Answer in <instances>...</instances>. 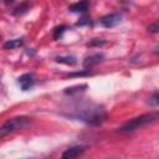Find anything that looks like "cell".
Wrapping results in <instances>:
<instances>
[{"label": "cell", "mask_w": 159, "mask_h": 159, "mask_svg": "<svg viewBox=\"0 0 159 159\" xmlns=\"http://www.w3.org/2000/svg\"><path fill=\"white\" fill-rule=\"evenodd\" d=\"M30 118L27 117H15V118H11L9 120H6L1 127H0V137H4L9 133H12L17 129H21L26 125L30 124Z\"/></svg>", "instance_id": "3"}, {"label": "cell", "mask_w": 159, "mask_h": 159, "mask_svg": "<svg viewBox=\"0 0 159 159\" xmlns=\"http://www.w3.org/2000/svg\"><path fill=\"white\" fill-rule=\"evenodd\" d=\"M87 9H88V2L86 0H82L80 2H76L68 6V10H71L72 12H84L87 11Z\"/></svg>", "instance_id": "8"}, {"label": "cell", "mask_w": 159, "mask_h": 159, "mask_svg": "<svg viewBox=\"0 0 159 159\" xmlns=\"http://www.w3.org/2000/svg\"><path fill=\"white\" fill-rule=\"evenodd\" d=\"M17 82H19V84H20L22 91H27V89H30L34 86L35 80H34V76L31 73H25V75L19 77Z\"/></svg>", "instance_id": "5"}, {"label": "cell", "mask_w": 159, "mask_h": 159, "mask_svg": "<svg viewBox=\"0 0 159 159\" xmlns=\"http://www.w3.org/2000/svg\"><path fill=\"white\" fill-rule=\"evenodd\" d=\"M104 43V40L103 39H93L89 43H88V46H101V45H103Z\"/></svg>", "instance_id": "13"}, {"label": "cell", "mask_w": 159, "mask_h": 159, "mask_svg": "<svg viewBox=\"0 0 159 159\" xmlns=\"http://www.w3.org/2000/svg\"><path fill=\"white\" fill-rule=\"evenodd\" d=\"M120 20H122V15L118 14V12H113V14L104 15L101 19V24L104 27H114L120 22Z\"/></svg>", "instance_id": "4"}, {"label": "cell", "mask_w": 159, "mask_h": 159, "mask_svg": "<svg viewBox=\"0 0 159 159\" xmlns=\"http://www.w3.org/2000/svg\"><path fill=\"white\" fill-rule=\"evenodd\" d=\"M149 102H150L154 107H157V106H158V93H154V94H153V97L149 99Z\"/></svg>", "instance_id": "15"}, {"label": "cell", "mask_w": 159, "mask_h": 159, "mask_svg": "<svg viewBox=\"0 0 159 159\" xmlns=\"http://www.w3.org/2000/svg\"><path fill=\"white\" fill-rule=\"evenodd\" d=\"M91 72L89 70H84V71H81V72H76V73H71L68 76H89Z\"/></svg>", "instance_id": "14"}, {"label": "cell", "mask_w": 159, "mask_h": 159, "mask_svg": "<svg viewBox=\"0 0 159 159\" xmlns=\"http://www.w3.org/2000/svg\"><path fill=\"white\" fill-rule=\"evenodd\" d=\"M66 29H67V26H66V25H61V26L56 27V29H55L53 37H55V39H60V37L62 36V34L65 32V30H66Z\"/></svg>", "instance_id": "12"}, {"label": "cell", "mask_w": 159, "mask_h": 159, "mask_svg": "<svg viewBox=\"0 0 159 159\" xmlns=\"http://www.w3.org/2000/svg\"><path fill=\"white\" fill-rule=\"evenodd\" d=\"M14 0H6V4H10V2H12Z\"/></svg>", "instance_id": "17"}, {"label": "cell", "mask_w": 159, "mask_h": 159, "mask_svg": "<svg viewBox=\"0 0 159 159\" xmlns=\"http://www.w3.org/2000/svg\"><path fill=\"white\" fill-rule=\"evenodd\" d=\"M159 114L158 113H148V114H143V116H139V117H135L133 119H130L129 122L124 123L122 127H120V130L122 132H133L138 128H142L149 123H153L158 119Z\"/></svg>", "instance_id": "1"}, {"label": "cell", "mask_w": 159, "mask_h": 159, "mask_svg": "<svg viewBox=\"0 0 159 159\" xmlns=\"http://www.w3.org/2000/svg\"><path fill=\"white\" fill-rule=\"evenodd\" d=\"M87 84H80V86H75V87H71V88H66L65 93L67 94H73V93H78L81 91H83V88H86Z\"/></svg>", "instance_id": "11"}, {"label": "cell", "mask_w": 159, "mask_h": 159, "mask_svg": "<svg viewBox=\"0 0 159 159\" xmlns=\"http://www.w3.org/2000/svg\"><path fill=\"white\" fill-rule=\"evenodd\" d=\"M77 119L87 122V123H99L104 119L106 113L102 108L99 107H93V108H86L81 113L75 116Z\"/></svg>", "instance_id": "2"}, {"label": "cell", "mask_w": 159, "mask_h": 159, "mask_svg": "<svg viewBox=\"0 0 159 159\" xmlns=\"http://www.w3.org/2000/svg\"><path fill=\"white\" fill-rule=\"evenodd\" d=\"M158 22H155V24H153V25H150L149 26V31H152V32H158Z\"/></svg>", "instance_id": "16"}, {"label": "cell", "mask_w": 159, "mask_h": 159, "mask_svg": "<svg viewBox=\"0 0 159 159\" xmlns=\"http://www.w3.org/2000/svg\"><path fill=\"white\" fill-rule=\"evenodd\" d=\"M56 62L60 63H66V65H75L76 63V57L73 56H57L56 57Z\"/></svg>", "instance_id": "10"}, {"label": "cell", "mask_w": 159, "mask_h": 159, "mask_svg": "<svg viewBox=\"0 0 159 159\" xmlns=\"http://www.w3.org/2000/svg\"><path fill=\"white\" fill-rule=\"evenodd\" d=\"M103 58H104L103 53H93L91 56H87L83 61V67L84 68H91V67L98 65L99 62H102Z\"/></svg>", "instance_id": "6"}, {"label": "cell", "mask_w": 159, "mask_h": 159, "mask_svg": "<svg viewBox=\"0 0 159 159\" xmlns=\"http://www.w3.org/2000/svg\"><path fill=\"white\" fill-rule=\"evenodd\" d=\"M83 150H84L83 147H73V148H70L66 152H63L62 158L63 159H73V158H77L78 155H81L83 153Z\"/></svg>", "instance_id": "7"}, {"label": "cell", "mask_w": 159, "mask_h": 159, "mask_svg": "<svg viewBox=\"0 0 159 159\" xmlns=\"http://www.w3.org/2000/svg\"><path fill=\"white\" fill-rule=\"evenodd\" d=\"M24 43V39H14V40H9L4 43V48L6 50H12V48H17L20 46H22Z\"/></svg>", "instance_id": "9"}]
</instances>
